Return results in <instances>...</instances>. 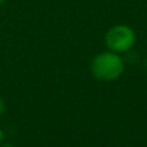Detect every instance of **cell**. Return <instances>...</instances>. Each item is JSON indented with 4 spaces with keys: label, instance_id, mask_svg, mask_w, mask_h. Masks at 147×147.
<instances>
[{
    "label": "cell",
    "instance_id": "5b68a950",
    "mask_svg": "<svg viewBox=\"0 0 147 147\" xmlns=\"http://www.w3.org/2000/svg\"><path fill=\"white\" fill-rule=\"evenodd\" d=\"M0 147H16V146H14V145H12V143H5V145L0 146Z\"/></svg>",
    "mask_w": 147,
    "mask_h": 147
},
{
    "label": "cell",
    "instance_id": "277c9868",
    "mask_svg": "<svg viewBox=\"0 0 147 147\" xmlns=\"http://www.w3.org/2000/svg\"><path fill=\"white\" fill-rule=\"evenodd\" d=\"M3 142H4V132H3V129L0 128V146L3 145Z\"/></svg>",
    "mask_w": 147,
    "mask_h": 147
},
{
    "label": "cell",
    "instance_id": "3957f363",
    "mask_svg": "<svg viewBox=\"0 0 147 147\" xmlns=\"http://www.w3.org/2000/svg\"><path fill=\"white\" fill-rule=\"evenodd\" d=\"M4 111H5V102L0 98V116L4 114Z\"/></svg>",
    "mask_w": 147,
    "mask_h": 147
},
{
    "label": "cell",
    "instance_id": "6da1fadb",
    "mask_svg": "<svg viewBox=\"0 0 147 147\" xmlns=\"http://www.w3.org/2000/svg\"><path fill=\"white\" fill-rule=\"evenodd\" d=\"M125 70L124 59L115 52H102L97 54L90 63V72L99 81H115Z\"/></svg>",
    "mask_w": 147,
    "mask_h": 147
},
{
    "label": "cell",
    "instance_id": "7a4b0ae2",
    "mask_svg": "<svg viewBox=\"0 0 147 147\" xmlns=\"http://www.w3.org/2000/svg\"><path fill=\"white\" fill-rule=\"evenodd\" d=\"M137 36L132 27L127 25H116L107 31L105 43L107 48L115 53H125L134 47Z\"/></svg>",
    "mask_w": 147,
    "mask_h": 147
},
{
    "label": "cell",
    "instance_id": "8992f818",
    "mask_svg": "<svg viewBox=\"0 0 147 147\" xmlns=\"http://www.w3.org/2000/svg\"><path fill=\"white\" fill-rule=\"evenodd\" d=\"M5 1H7V0H0V7H1V5H3V4H4V3H5Z\"/></svg>",
    "mask_w": 147,
    "mask_h": 147
}]
</instances>
